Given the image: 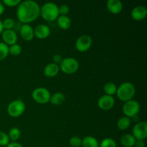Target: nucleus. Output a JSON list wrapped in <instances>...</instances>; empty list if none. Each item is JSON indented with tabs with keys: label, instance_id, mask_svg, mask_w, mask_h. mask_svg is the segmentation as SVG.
I'll return each instance as SVG.
<instances>
[{
	"label": "nucleus",
	"instance_id": "1",
	"mask_svg": "<svg viewBox=\"0 0 147 147\" xmlns=\"http://www.w3.org/2000/svg\"><path fill=\"white\" fill-rule=\"evenodd\" d=\"M40 14V7L33 0H25L17 6V17L20 22L28 24L37 20Z\"/></svg>",
	"mask_w": 147,
	"mask_h": 147
},
{
	"label": "nucleus",
	"instance_id": "2",
	"mask_svg": "<svg viewBox=\"0 0 147 147\" xmlns=\"http://www.w3.org/2000/svg\"><path fill=\"white\" fill-rule=\"evenodd\" d=\"M136 93V88L133 83L124 82L118 87L116 96L122 101L126 102L133 99Z\"/></svg>",
	"mask_w": 147,
	"mask_h": 147
},
{
	"label": "nucleus",
	"instance_id": "3",
	"mask_svg": "<svg viewBox=\"0 0 147 147\" xmlns=\"http://www.w3.org/2000/svg\"><path fill=\"white\" fill-rule=\"evenodd\" d=\"M46 21L52 22L59 17L58 6L54 2H46L40 7V14Z\"/></svg>",
	"mask_w": 147,
	"mask_h": 147
},
{
	"label": "nucleus",
	"instance_id": "4",
	"mask_svg": "<svg viewBox=\"0 0 147 147\" xmlns=\"http://www.w3.org/2000/svg\"><path fill=\"white\" fill-rule=\"evenodd\" d=\"M60 70L66 74H73L75 73L79 68V62L77 59L72 57L63 58L60 64Z\"/></svg>",
	"mask_w": 147,
	"mask_h": 147
},
{
	"label": "nucleus",
	"instance_id": "5",
	"mask_svg": "<svg viewBox=\"0 0 147 147\" xmlns=\"http://www.w3.org/2000/svg\"><path fill=\"white\" fill-rule=\"evenodd\" d=\"M25 103L20 99L11 101L7 106V113L11 117L17 118L22 116L25 111Z\"/></svg>",
	"mask_w": 147,
	"mask_h": 147
},
{
	"label": "nucleus",
	"instance_id": "6",
	"mask_svg": "<svg viewBox=\"0 0 147 147\" xmlns=\"http://www.w3.org/2000/svg\"><path fill=\"white\" fill-rule=\"evenodd\" d=\"M32 96L34 101L37 103L45 104L50 102L51 94H50V92L45 88L38 87L33 90Z\"/></svg>",
	"mask_w": 147,
	"mask_h": 147
},
{
	"label": "nucleus",
	"instance_id": "7",
	"mask_svg": "<svg viewBox=\"0 0 147 147\" xmlns=\"http://www.w3.org/2000/svg\"><path fill=\"white\" fill-rule=\"evenodd\" d=\"M123 113H124L125 116L132 119L134 116H137L140 111V104L138 101L135 100H130L125 102L123 104Z\"/></svg>",
	"mask_w": 147,
	"mask_h": 147
},
{
	"label": "nucleus",
	"instance_id": "8",
	"mask_svg": "<svg viewBox=\"0 0 147 147\" xmlns=\"http://www.w3.org/2000/svg\"><path fill=\"white\" fill-rule=\"evenodd\" d=\"M93 42L92 37L88 34H83L80 36L76 41V48L79 52H86L90 48Z\"/></svg>",
	"mask_w": 147,
	"mask_h": 147
},
{
	"label": "nucleus",
	"instance_id": "9",
	"mask_svg": "<svg viewBox=\"0 0 147 147\" xmlns=\"http://www.w3.org/2000/svg\"><path fill=\"white\" fill-rule=\"evenodd\" d=\"M133 136L136 139L144 140L147 136V123L146 121H139L134 125L132 129Z\"/></svg>",
	"mask_w": 147,
	"mask_h": 147
},
{
	"label": "nucleus",
	"instance_id": "10",
	"mask_svg": "<svg viewBox=\"0 0 147 147\" xmlns=\"http://www.w3.org/2000/svg\"><path fill=\"white\" fill-rule=\"evenodd\" d=\"M115 99L113 96L109 95H103L98 100V106L103 111H109L114 106Z\"/></svg>",
	"mask_w": 147,
	"mask_h": 147
},
{
	"label": "nucleus",
	"instance_id": "11",
	"mask_svg": "<svg viewBox=\"0 0 147 147\" xmlns=\"http://www.w3.org/2000/svg\"><path fill=\"white\" fill-rule=\"evenodd\" d=\"M1 38L3 42L8 46L16 44L18 40L17 33L13 30H4L1 32Z\"/></svg>",
	"mask_w": 147,
	"mask_h": 147
},
{
	"label": "nucleus",
	"instance_id": "12",
	"mask_svg": "<svg viewBox=\"0 0 147 147\" xmlns=\"http://www.w3.org/2000/svg\"><path fill=\"white\" fill-rule=\"evenodd\" d=\"M131 15L133 20L136 21H141L146 18L147 15V9L145 6L139 5L135 7L131 10Z\"/></svg>",
	"mask_w": 147,
	"mask_h": 147
},
{
	"label": "nucleus",
	"instance_id": "13",
	"mask_svg": "<svg viewBox=\"0 0 147 147\" xmlns=\"http://www.w3.org/2000/svg\"><path fill=\"white\" fill-rule=\"evenodd\" d=\"M34 34L38 39H45L50 34V29L44 24H38L34 28Z\"/></svg>",
	"mask_w": 147,
	"mask_h": 147
},
{
	"label": "nucleus",
	"instance_id": "14",
	"mask_svg": "<svg viewBox=\"0 0 147 147\" xmlns=\"http://www.w3.org/2000/svg\"><path fill=\"white\" fill-rule=\"evenodd\" d=\"M20 33L22 38L26 41H30L34 37V28L29 24H23L20 27Z\"/></svg>",
	"mask_w": 147,
	"mask_h": 147
},
{
	"label": "nucleus",
	"instance_id": "15",
	"mask_svg": "<svg viewBox=\"0 0 147 147\" xmlns=\"http://www.w3.org/2000/svg\"><path fill=\"white\" fill-rule=\"evenodd\" d=\"M106 7L111 13L117 14L121 12L123 6L121 0H109L106 3Z\"/></svg>",
	"mask_w": 147,
	"mask_h": 147
},
{
	"label": "nucleus",
	"instance_id": "16",
	"mask_svg": "<svg viewBox=\"0 0 147 147\" xmlns=\"http://www.w3.org/2000/svg\"><path fill=\"white\" fill-rule=\"evenodd\" d=\"M60 71V66L59 65L54 63H50L46 65L44 67V75L48 78H53L57 76Z\"/></svg>",
	"mask_w": 147,
	"mask_h": 147
},
{
	"label": "nucleus",
	"instance_id": "17",
	"mask_svg": "<svg viewBox=\"0 0 147 147\" xmlns=\"http://www.w3.org/2000/svg\"><path fill=\"white\" fill-rule=\"evenodd\" d=\"M57 23L59 27L63 30H67L71 27L72 22L67 15H59L57 18Z\"/></svg>",
	"mask_w": 147,
	"mask_h": 147
},
{
	"label": "nucleus",
	"instance_id": "18",
	"mask_svg": "<svg viewBox=\"0 0 147 147\" xmlns=\"http://www.w3.org/2000/svg\"><path fill=\"white\" fill-rule=\"evenodd\" d=\"M136 140V139L132 134H126L121 137L120 142L122 146L125 147H133L134 146Z\"/></svg>",
	"mask_w": 147,
	"mask_h": 147
},
{
	"label": "nucleus",
	"instance_id": "19",
	"mask_svg": "<svg viewBox=\"0 0 147 147\" xmlns=\"http://www.w3.org/2000/svg\"><path fill=\"white\" fill-rule=\"evenodd\" d=\"M65 100V96L61 92H56L53 93L50 97V103L55 106H60L64 103Z\"/></svg>",
	"mask_w": 147,
	"mask_h": 147
},
{
	"label": "nucleus",
	"instance_id": "20",
	"mask_svg": "<svg viewBox=\"0 0 147 147\" xmlns=\"http://www.w3.org/2000/svg\"><path fill=\"white\" fill-rule=\"evenodd\" d=\"M83 147H99V143L97 139L92 136H87L82 139Z\"/></svg>",
	"mask_w": 147,
	"mask_h": 147
},
{
	"label": "nucleus",
	"instance_id": "21",
	"mask_svg": "<svg viewBox=\"0 0 147 147\" xmlns=\"http://www.w3.org/2000/svg\"><path fill=\"white\" fill-rule=\"evenodd\" d=\"M131 123V119L125 116H122L118 120L117 128L122 131L126 130L130 126Z\"/></svg>",
	"mask_w": 147,
	"mask_h": 147
},
{
	"label": "nucleus",
	"instance_id": "22",
	"mask_svg": "<svg viewBox=\"0 0 147 147\" xmlns=\"http://www.w3.org/2000/svg\"><path fill=\"white\" fill-rule=\"evenodd\" d=\"M118 86L113 82H108L103 86V90L106 93V95L113 96L116 93Z\"/></svg>",
	"mask_w": 147,
	"mask_h": 147
},
{
	"label": "nucleus",
	"instance_id": "23",
	"mask_svg": "<svg viewBox=\"0 0 147 147\" xmlns=\"http://www.w3.org/2000/svg\"><path fill=\"white\" fill-rule=\"evenodd\" d=\"M9 138L13 141L14 142H16V141L20 139V136H21V131H20V129L17 127H13L9 131Z\"/></svg>",
	"mask_w": 147,
	"mask_h": 147
},
{
	"label": "nucleus",
	"instance_id": "24",
	"mask_svg": "<svg viewBox=\"0 0 147 147\" xmlns=\"http://www.w3.org/2000/svg\"><path fill=\"white\" fill-rule=\"evenodd\" d=\"M9 55V46L0 42V61L4 60Z\"/></svg>",
	"mask_w": 147,
	"mask_h": 147
},
{
	"label": "nucleus",
	"instance_id": "25",
	"mask_svg": "<svg viewBox=\"0 0 147 147\" xmlns=\"http://www.w3.org/2000/svg\"><path fill=\"white\" fill-rule=\"evenodd\" d=\"M21 53L22 47L17 43L9 46V54H11V55L14 56H17L21 54Z\"/></svg>",
	"mask_w": 147,
	"mask_h": 147
},
{
	"label": "nucleus",
	"instance_id": "26",
	"mask_svg": "<svg viewBox=\"0 0 147 147\" xmlns=\"http://www.w3.org/2000/svg\"><path fill=\"white\" fill-rule=\"evenodd\" d=\"M99 147H117V144L115 140L111 138H106L101 141Z\"/></svg>",
	"mask_w": 147,
	"mask_h": 147
},
{
	"label": "nucleus",
	"instance_id": "27",
	"mask_svg": "<svg viewBox=\"0 0 147 147\" xmlns=\"http://www.w3.org/2000/svg\"><path fill=\"white\" fill-rule=\"evenodd\" d=\"M2 25L4 30H12L13 27L15 26V22L12 18L7 17L2 21Z\"/></svg>",
	"mask_w": 147,
	"mask_h": 147
},
{
	"label": "nucleus",
	"instance_id": "28",
	"mask_svg": "<svg viewBox=\"0 0 147 147\" xmlns=\"http://www.w3.org/2000/svg\"><path fill=\"white\" fill-rule=\"evenodd\" d=\"M69 144L73 147H80L82 144V139L79 136H73L69 140Z\"/></svg>",
	"mask_w": 147,
	"mask_h": 147
},
{
	"label": "nucleus",
	"instance_id": "29",
	"mask_svg": "<svg viewBox=\"0 0 147 147\" xmlns=\"http://www.w3.org/2000/svg\"><path fill=\"white\" fill-rule=\"evenodd\" d=\"M9 144V138L8 134L3 131H0V146H7Z\"/></svg>",
	"mask_w": 147,
	"mask_h": 147
},
{
	"label": "nucleus",
	"instance_id": "30",
	"mask_svg": "<svg viewBox=\"0 0 147 147\" xmlns=\"http://www.w3.org/2000/svg\"><path fill=\"white\" fill-rule=\"evenodd\" d=\"M58 11L60 15H67L70 11V7L67 4H61L58 6Z\"/></svg>",
	"mask_w": 147,
	"mask_h": 147
},
{
	"label": "nucleus",
	"instance_id": "31",
	"mask_svg": "<svg viewBox=\"0 0 147 147\" xmlns=\"http://www.w3.org/2000/svg\"><path fill=\"white\" fill-rule=\"evenodd\" d=\"M20 2H21L20 0H4L3 1V4L10 7H17L20 4Z\"/></svg>",
	"mask_w": 147,
	"mask_h": 147
},
{
	"label": "nucleus",
	"instance_id": "32",
	"mask_svg": "<svg viewBox=\"0 0 147 147\" xmlns=\"http://www.w3.org/2000/svg\"><path fill=\"white\" fill-rule=\"evenodd\" d=\"M63 57H62L59 54H56L53 56V63H55L57 65H60V63L63 60Z\"/></svg>",
	"mask_w": 147,
	"mask_h": 147
},
{
	"label": "nucleus",
	"instance_id": "33",
	"mask_svg": "<svg viewBox=\"0 0 147 147\" xmlns=\"http://www.w3.org/2000/svg\"><path fill=\"white\" fill-rule=\"evenodd\" d=\"M134 146L135 147H145L144 140H139V139H136V142H135Z\"/></svg>",
	"mask_w": 147,
	"mask_h": 147
},
{
	"label": "nucleus",
	"instance_id": "34",
	"mask_svg": "<svg viewBox=\"0 0 147 147\" xmlns=\"http://www.w3.org/2000/svg\"><path fill=\"white\" fill-rule=\"evenodd\" d=\"M6 147H24L21 144L17 143V142H11V143L9 144Z\"/></svg>",
	"mask_w": 147,
	"mask_h": 147
},
{
	"label": "nucleus",
	"instance_id": "35",
	"mask_svg": "<svg viewBox=\"0 0 147 147\" xmlns=\"http://www.w3.org/2000/svg\"><path fill=\"white\" fill-rule=\"evenodd\" d=\"M4 11V5L1 1H0V15H1V14H3Z\"/></svg>",
	"mask_w": 147,
	"mask_h": 147
},
{
	"label": "nucleus",
	"instance_id": "36",
	"mask_svg": "<svg viewBox=\"0 0 147 147\" xmlns=\"http://www.w3.org/2000/svg\"><path fill=\"white\" fill-rule=\"evenodd\" d=\"M4 30V28H3V25H2V21L0 20V34H1V32Z\"/></svg>",
	"mask_w": 147,
	"mask_h": 147
}]
</instances>
